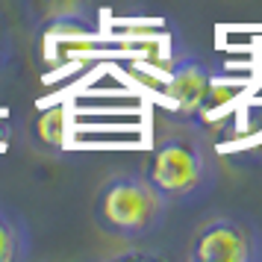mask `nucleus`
Instances as JSON below:
<instances>
[{
	"instance_id": "obj_1",
	"label": "nucleus",
	"mask_w": 262,
	"mask_h": 262,
	"mask_svg": "<svg viewBox=\"0 0 262 262\" xmlns=\"http://www.w3.org/2000/svg\"><path fill=\"white\" fill-rule=\"evenodd\" d=\"M142 174L168 201V206H174L203 201L215 189L218 168L194 121H183L177 130L156 139Z\"/></svg>"
},
{
	"instance_id": "obj_2",
	"label": "nucleus",
	"mask_w": 262,
	"mask_h": 262,
	"mask_svg": "<svg viewBox=\"0 0 262 262\" xmlns=\"http://www.w3.org/2000/svg\"><path fill=\"white\" fill-rule=\"evenodd\" d=\"M168 215V201L144 180V174H115L100 183L92 203V218L97 230L112 238L150 236Z\"/></svg>"
},
{
	"instance_id": "obj_3",
	"label": "nucleus",
	"mask_w": 262,
	"mask_h": 262,
	"mask_svg": "<svg viewBox=\"0 0 262 262\" xmlns=\"http://www.w3.org/2000/svg\"><path fill=\"white\" fill-rule=\"evenodd\" d=\"M186 256L191 262H259L262 230L245 215H215L194 230Z\"/></svg>"
},
{
	"instance_id": "obj_4",
	"label": "nucleus",
	"mask_w": 262,
	"mask_h": 262,
	"mask_svg": "<svg viewBox=\"0 0 262 262\" xmlns=\"http://www.w3.org/2000/svg\"><path fill=\"white\" fill-rule=\"evenodd\" d=\"M165 92L171 109L177 112L183 121H194L201 118L203 112L212 103V92H215V74L206 62L194 59H180L165 77Z\"/></svg>"
},
{
	"instance_id": "obj_5",
	"label": "nucleus",
	"mask_w": 262,
	"mask_h": 262,
	"mask_svg": "<svg viewBox=\"0 0 262 262\" xmlns=\"http://www.w3.org/2000/svg\"><path fill=\"white\" fill-rule=\"evenodd\" d=\"M30 256V227L24 218L0 206V262H21Z\"/></svg>"
},
{
	"instance_id": "obj_6",
	"label": "nucleus",
	"mask_w": 262,
	"mask_h": 262,
	"mask_svg": "<svg viewBox=\"0 0 262 262\" xmlns=\"http://www.w3.org/2000/svg\"><path fill=\"white\" fill-rule=\"evenodd\" d=\"M62 106H50L45 109L41 115L36 118L33 124V139L38 142V147H45V150H59L62 144V130H65V121H62Z\"/></svg>"
},
{
	"instance_id": "obj_7",
	"label": "nucleus",
	"mask_w": 262,
	"mask_h": 262,
	"mask_svg": "<svg viewBox=\"0 0 262 262\" xmlns=\"http://www.w3.org/2000/svg\"><path fill=\"white\" fill-rule=\"evenodd\" d=\"M9 133H12V130H9V121H6V118H0V147H3V144L9 142Z\"/></svg>"
}]
</instances>
